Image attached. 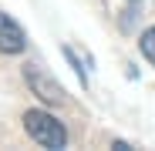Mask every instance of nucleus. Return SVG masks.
<instances>
[{"label": "nucleus", "instance_id": "obj_1", "mask_svg": "<svg viewBox=\"0 0 155 151\" xmlns=\"http://www.w3.org/2000/svg\"><path fill=\"white\" fill-rule=\"evenodd\" d=\"M24 131H27L41 148H51V151H61L68 148V128L54 118V114H47V111H27L24 114Z\"/></svg>", "mask_w": 155, "mask_h": 151}, {"label": "nucleus", "instance_id": "obj_2", "mask_svg": "<svg viewBox=\"0 0 155 151\" xmlns=\"http://www.w3.org/2000/svg\"><path fill=\"white\" fill-rule=\"evenodd\" d=\"M24 81H27V87L44 101V104H51V108H61L64 101H68V91H64L54 77H51L41 64H34V61L24 64Z\"/></svg>", "mask_w": 155, "mask_h": 151}, {"label": "nucleus", "instance_id": "obj_3", "mask_svg": "<svg viewBox=\"0 0 155 151\" xmlns=\"http://www.w3.org/2000/svg\"><path fill=\"white\" fill-rule=\"evenodd\" d=\"M24 47H27V34H24V27L0 10V50H4V54H20Z\"/></svg>", "mask_w": 155, "mask_h": 151}, {"label": "nucleus", "instance_id": "obj_4", "mask_svg": "<svg viewBox=\"0 0 155 151\" xmlns=\"http://www.w3.org/2000/svg\"><path fill=\"white\" fill-rule=\"evenodd\" d=\"M138 47H142V54H145V61H148V64L155 67V27H148V30L142 34Z\"/></svg>", "mask_w": 155, "mask_h": 151}, {"label": "nucleus", "instance_id": "obj_5", "mask_svg": "<svg viewBox=\"0 0 155 151\" xmlns=\"http://www.w3.org/2000/svg\"><path fill=\"white\" fill-rule=\"evenodd\" d=\"M64 57L71 61V67L78 71V81H81V87H84V84H88V74H84V67H81V64H78V57H74V50H71V47H64Z\"/></svg>", "mask_w": 155, "mask_h": 151}]
</instances>
